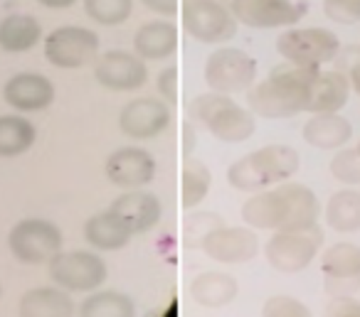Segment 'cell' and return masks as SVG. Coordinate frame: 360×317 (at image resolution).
<instances>
[{"label": "cell", "mask_w": 360, "mask_h": 317, "mask_svg": "<svg viewBox=\"0 0 360 317\" xmlns=\"http://www.w3.org/2000/svg\"><path fill=\"white\" fill-rule=\"evenodd\" d=\"M242 219L252 229L281 231V229L309 227L319 222V199L314 189L301 182H281L255 192L242 204Z\"/></svg>", "instance_id": "6da1fadb"}, {"label": "cell", "mask_w": 360, "mask_h": 317, "mask_svg": "<svg viewBox=\"0 0 360 317\" xmlns=\"http://www.w3.org/2000/svg\"><path fill=\"white\" fill-rule=\"evenodd\" d=\"M321 69L299 67L291 62L276 65L262 81H255L247 91L250 111L259 119L279 121L309 111L311 86Z\"/></svg>", "instance_id": "7a4b0ae2"}, {"label": "cell", "mask_w": 360, "mask_h": 317, "mask_svg": "<svg viewBox=\"0 0 360 317\" xmlns=\"http://www.w3.org/2000/svg\"><path fill=\"white\" fill-rule=\"evenodd\" d=\"M301 168V155L291 145H264L227 168V182L240 192H262L291 180Z\"/></svg>", "instance_id": "3957f363"}, {"label": "cell", "mask_w": 360, "mask_h": 317, "mask_svg": "<svg viewBox=\"0 0 360 317\" xmlns=\"http://www.w3.org/2000/svg\"><path fill=\"white\" fill-rule=\"evenodd\" d=\"M188 111L220 143H245L257 128L255 114L250 109L240 106L227 94H217V91L195 96Z\"/></svg>", "instance_id": "277c9868"}, {"label": "cell", "mask_w": 360, "mask_h": 317, "mask_svg": "<svg viewBox=\"0 0 360 317\" xmlns=\"http://www.w3.org/2000/svg\"><path fill=\"white\" fill-rule=\"evenodd\" d=\"M321 246H323V229L316 222L309 227L274 231L264 243V256L274 271L294 276L311 266V261L319 256Z\"/></svg>", "instance_id": "5b68a950"}, {"label": "cell", "mask_w": 360, "mask_h": 317, "mask_svg": "<svg viewBox=\"0 0 360 317\" xmlns=\"http://www.w3.org/2000/svg\"><path fill=\"white\" fill-rule=\"evenodd\" d=\"M276 52L284 62L321 69L340 52V40L328 27H286L276 37Z\"/></svg>", "instance_id": "8992f818"}, {"label": "cell", "mask_w": 360, "mask_h": 317, "mask_svg": "<svg viewBox=\"0 0 360 317\" xmlns=\"http://www.w3.org/2000/svg\"><path fill=\"white\" fill-rule=\"evenodd\" d=\"M62 243H65L62 229L50 219L40 217L20 219L8 234V246H11L13 256L30 266L50 263L62 251Z\"/></svg>", "instance_id": "52a82bcc"}, {"label": "cell", "mask_w": 360, "mask_h": 317, "mask_svg": "<svg viewBox=\"0 0 360 317\" xmlns=\"http://www.w3.org/2000/svg\"><path fill=\"white\" fill-rule=\"evenodd\" d=\"M42 50H45V60L57 69H82L96 62L101 52V40L89 27L62 25L45 35Z\"/></svg>", "instance_id": "ba28073f"}, {"label": "cell", "mask_w": 360, "mask_h": 317, "mask_svg": "<svg viewBox=\"0 0 360 317\" xmlns=\"http://www.w3.org/2000/svg\"><path fill=\"white\" fill-rule=\"evenodd\" d=\"M257 81V60L240 47H217L205 62V84L217 94H242Z\"/></svg>", "instance_id": "9c48e42d"}, {"label": "cell", "mask_w": 360, "mask_h": 317, "mask_svg": "<svg viewBox=\"0 0 360 317\" xmlns=\"http://www.w3.org/2000/svg\"><path fill=\"white\" fill-rule=\"evenodd\" d=\"M180 15L188 35L202 45H222L232 40L240 25L220 0H183Z\"/></svg>", "instance_id": "30bf717a"}, {"label": "cell", "mask_w": 360, "mask_h": 317, "mask_svg": "<svg viewBox=\"0 0 360 317\" xmlns=\"http://www.w3.org/2000/svg\"><path fill=\"white\" fill-rule=\"evenodd\" d=\"M235 20L255 30H286L304 20L309 0H227Z\"/></svg>", "instance_id": "8fae6325"}, {"label": "cell", "mask_w": 360, "mask_h": 317, "mask_svg": "<svg viewBox=\"0 0 360 317\" xmlns=\"http://www.w3.org/2000/svg\"><path fill=\"white\" fill-rule=\"evenodd\" d=\"M50 278L67 292H94L106 281V263L91 251H60L50 263Z\"/></svg>", "instance_id": "7c38bea8"}, {"label": "cell", "mask_w": 360, "mask_h": 317, "mask_svg": "<svg viewBox=\"0 0 360 317\" xmlns=\"http://www.w3.org/2000/svg\"><path fill=\"white\" fill-rule=\"evenodd\" d=\"M94 79L109 91H136L148 81V67L136 52L109 50L96 57Z\"/></svg>", "instance_id": "4fadbf2b"}, {"label": "cell", "mask_w": 360, "mask_h": 317, "mask_svg": "<svg viewBox=\"0 0 360 317\" xmlns=\"http://www.w3.org/2000/svg\"><path fill=\"white\" fill-rule=\"evenodd\" d=\"M170 104L163 99L143 96L131 99L119 114V128L131 140H153L170 126Z\"/></svg>", "instance_id": "5bb4252c"}, {"label": "cell", "mask_w": 360, "mask_h": 317, "mask_svg": "<svg viewBox=\"0 0 360 317\" xmlns=\"http://www.w3.org/2000/svg\"><path fill=\"white\" fill-rule=\"evenodd\" d=\"M200 246L212 261L237 266V263H250L259 253V238L252 229L217 224L202 236Z\"/></svg>", "instance_id": "9a60e30c"}, {"label": "cell", "mask_w": 360, "mask_h": 317, "mask_svg": "<svg viewBox=\"0 0 360 317\" xmlns=\"http://www.w3.org/2000/svg\"><path fill=\"white\" fill-rule=\"evenodd\" d=\"M321 271H323L326 288L330 295H350L360 288V246L350 241H338L328 246L321 256Z\"/></svg>", "instance_id": "2e32d148"}, {"label": "cell", "mask_w": 360, "mask_h": 317, "mask_svg": "<svg viewBox=\"0 0 360 317\" xmlns=\"http://www.w3.org/2000/svg\"><path fill=\"white\" fill-rule=\"evenodd\" d=\"M104 173L111 184L121 189H141L148 184L155 175V160L146 148L139 145H124L116 148L106 158Z\"/></svg>", "instance_id": "e0dca14e"}, {"label": "cell", "mask_w": 360, "mask_h": 317, "mask_svg": "<svg viewBox=\"0 0 360 317\" xmlns=\"http://www.w3.org/2000/svg\"><path fill=\"white\" fill-rule=\"evenodd\" d=\"M3 99L11 109L20 114H35L55 101V84L45 74L37 72H20L11 76L3 86Z\"/></svg>", "instance_id": "ac0fdd59"}, {"label": "cell", "mask_w": 360, "mask_h": 317, "mask_svg": "<svg viewBox=\"0 0 360 317\" xmlns=\"http://www.w3.org/2000/svg\"><path fill=\"white\" fill-rule=\"evenodd\" d=\"M111 212L129 227V231L134 234H146L160 222L163 217V204L155 194L143 192V189H129L126 194L114 199Z\"/></svg>", "instance_id": "d6986e66"}, {"label": "cell", "mask_w": 360, "mask_h": 317, "mask_svg": "<svg viewBox=\"0 0 360 317\" xmlns=\"http://www.w3.org/2000/svg\"><path fill=\"white\" fill-rule=\"evenodd\" d=\"M178 50V25L170 20H148L134 32V52L143 62L170 60Z\"/></svg>", "instance_id": "ffe728a7"}, {"label": "cell", "mask_w": 360, "mask_h": 317, "mask_svg": "<svg viewBox=\"0 0 360 317\" xmlns=\"http://www.w3.org/2000/svg\"><path fill=\"white\" fill-rule=\"evenodd\" d=\"M301 135L306 143L319 150H340L353 138V126L340 114H311Z\"/></svg>", "instance_id": "44dd1931"}, {"label": "cell", "mask_w": 360, "mask_h": 317, "mask_svg": "<svg viewBox=\"0 0 360 317\" xmlns=\"http://www.w3.org/2000/svg\"><path fill=\"white\" fill-rule=\"evenodd\" d=\"M350 96V76L343 72L321 69L311 86L309 111L311 114H340Z\"/></svg>", "instance_id": "7402d4cb"}, {"label": "cell", "mask_w": 360, "mask_h": 317, "mask_svg": "<svg viewBox=\"0 0 360 317\" xmlns=\"http://www.w3.org/2000/svg\"><path fill=\"white\" fill-rule=\"evenodd\" d=\"M20 317H75V302L57 285L32 288L20 297Z\"/></svg>", "instance_id": "603a6c76"}, {"label": "cell", "mask_w": 360, "mask_h": 317, "mask_svg": "<svg viewBox=\"0 0 360 317\" xmlns=\"http://www.w3.org/2000/svg\"><path fill=\"white\" fill-rule=\"evenodd\" d=\"M42 40H45V32H42V22L35 15L15 13V15L0 20V50L3 52L20 55V52L40 45Z\"/></svg>", "instance_id": "cb8c5ba5"}, {"label": "cell", "mask_w": 360, "mask_h": 317, "mask_svg": "<svg viewBox=\"0 0 360 317\" xmlns=\"http://www.w3.org/2000/svg\"><path fill=\"white\" fill-rule=\"evenodd\" d=\"M131 236L134 234L129 231V227L111 209L94 214L84 224V238L99 251H119V248L129 246Z\"/></svg>", "instance_id": "d4e9b609"}, {"label": "cell", "mask_w": 360, "mask_h": 317, "mask_svg": "<svg viewBox=\"0 0 360 317\" xmlns=\"http://www.w3.org/2000/svg\"><path fill=\"white\" fill-rule=\"evenodd\" d=\"M191 295L202 307H225L240 295V283L230 273L207 271L191 283Z\"/></svg>", "instance_id": "484cf974"}, {"label": "cell", "mask_w": 360, "mask_h": 317, "mask_svg": "<svg viewBox=\"0 0 360 317\" xmlns=\"http://www.w3.org/2000/svg\"><path fill=\"white\" fill-rule=\"evenodd\" d=\"M35 138V126L27 119H22V114L0 116V158H20L22 153L32 148Z\"/></svg>", "instance_id": "4316f807"}, {"label": "cell", "mask_w": 360, "mask_h": 317, "mask_svg": "<svg viewBox=\"0 0 360 317\" xmlns=\"http://www.w3.org/2000/svg\"><path fill=\"white\" fill-rule=\"evenodd\" d=\"M326 222L333 231L353 234L360 229V192L358 189H338L326 204Z\"/></svg>", "instance_id": "83f0119b"}, {"label": "cell", "mask_w": 360, "mask_h": 317, "mask_svg": "<svg viewBox=\"0 0 360 317\" xmlns=\"http://www.w3.org/2000/svg\"><path fill=\"white\" fill-rule=\"evenodd\" d=\"M79 317H136V305L126 292L96 290L79 305Z\"/></svg>", "instance_id": "f1b7e54d"}, {"label": "cell", "mask_w": 360, "mask_h": 317, "mask_svg": "<svg viewBox=\"0 0 360 317\" xmlns=\"http://www.w3.org/2000/svg\"><path fill=\"white\" fill-rule=\"evenodd\" d=\"M212 184V173L205 163L200 160H191V163L183 168L180 175V194H183V207L193 209L207 197Z\"/></svg>", "instance_id": "f546056e"}, {"label": "cell", "mask_w": 360, "mask_h": 317, "mask_svg": "<svg viewBox=\"0 0 360 317\" xmlns=\"http://www.w3.org/2000/svg\"><path fill=\"white\" fill-rule=\"evenodd\" d=\"M84 13L101 27L124 25L134 13V0H84Z\"/></svg>", "instance_id": "4dcf8cb0"}, {"label": "cell", "mask_w": 360, "mask_h": 317, "mask_svg": "<svg viewBox=\"0 0 360 317\" xmlns=\"http://www.w3.org/2000/svg\"><path fill=\"white\" fill-rule=\"evenodd\" d=\"M330 175L338 182L348 184V187H358L360 184V153L355 148L338 150L335 158L330 160Z\"/></svg>", "instance_id": "1f68e13d"}, {"label": "cell", "mask_w": 360, "mask_h": 317, "mask_svg": "<svg viewBox=\"0 0 360 317\" xmlns=\"http://www.w3.org/2000/svg\"><path fill=\"white\" fill-rule=\"evenodd\" d=\"M262 317H314L301 300L291 295H271L262 307Z\"/></svg>", "instance_id": "d6a6232c"}, {"label": "cell", "mask_w": 360, "mask_h": 317, "mask_svg": "<svg viewBox=\"0 0 360 317\" xmlns=\"http://www.w3.org/2000/svg\"><path fill=\"white\" fill-rule=\"evenodd\" d=\"M323 13L335 25H358L360 0H323Z\"/></svg>", "instance_id": "836d02e7"}, {"label": "cell", "mask_w": 360, "mask_h": 317, "mask_svg": "<svg viewBox=\"0 0 360 317\" xmlns=\"http://www.w3.org/2000/svg\"><path fill=\"white\" fill-rule=\"evenodd\" d=\"M155 86H158V94L165 104H175L178 101V69L165 67L158 74V79H155Z\"/></svg>", "instance_id": "e575fe53"}, {"label": "cell", "mask_w": 360, "mask_h": 317, "mask_svg": "<svg viewBox=\"0 0 360 317\" xmlns=\"http://www.w3.org/2000/svg\"><path fill=\"white\" fill-rule=\"evenodd\" d=\"M326 317H360V302L350 295L333 297V302L326 310Z\"/></svg>", "instance_id": "d590c367"}, {"label": "cell", "mask_w": 360, "mask_h": 317, "mask_svg": "<svg viewBox=\"0 0 360 317\" xmlns=\"http://www.w3.org/2000/svg\"><path fill=\"white\" fill-rule=\"evenodd\" d=\"M141 6L160 18H173L180 11V0H141Z\"/></svg>", "instance_id": "8d00e7d4"}, {"label": "cell", "mask_w": 360, "mask_h": 317, "mask_svg": "<svg viewBox=\"0 0 360 317\" xmlns=\"http://www.w3.org/2000/svg\"><path fill=\"white\" fill-rule=\"evenodd\" d=\"M40 6L50 8V11H65V8H72L77 0H37Z\"/></svg>", "instance_id": "74e56055"}, {"label": "cell", "mask_w": 360, "mask_h": 317, "mask_svg": "<svg viewBox=\"0 0 360 317\" xmlns=\"http://www.w3.org/2000/svg\"><path fill=\"white\" fill-rule=\"evenodd\" d=\"M348 76H350V86H353V89L358 91V96H360V62L353 67V69H350Z\"/></svg>", "instance_id": "f35d334b"}, {"label": "cell", "mask_w": 360, "mask_h": 317, "mask_svg": "<svg viewBox=\"0 0 360 317\" xmlns=\"http://www.w3.org/2000/svg\"><path fill=\"white\" fill-rule=\"evenodd\" d=\"M355 150H358V153H360V140H358V148H355Z\"/></svg>", "instance_id": "ab89813d"}, {"label": "cell", "mask_w": 360, "mask_h": 317, "mask_svg": "<svg viewBox=\"0 0 360 317\" xmlns=\"http://www.w3.org/2000/svg\"><path fill=\"white\" fill-rule=\"evenodd\" d=\"M220 3H225V6H227V0H220Z\"/></svg>", "instance_id": "60d3db41"}, {"label": "cell", "mask_w": 360, "mask_h": 317, "mask_svg": "<svg viewBox=\"0 0 360 317\" xmlns=\"http://www.w3.org/2000/svg\"><path fill=\"white\" fill-rule=\"evenodd\" d=\"M0 292H3V288H0Z\"/></svg>", "instance_id": "b9f144b4"}]
</instances>
